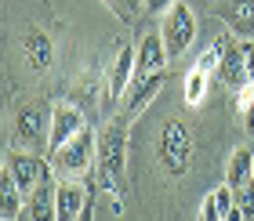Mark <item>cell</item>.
Returning <instances> with one entry per match:
<instances>
[{"label":"cell","instance_id":"cell-1","mask_svg":"<svg viewBox=\"0 0 254 221\" xmlns=\"http://www.w3.org/2000/svg\"><path fill=\"white\" fill-rule=\"evenodd\" d=\"M124 178H127V116L113 120L98 138V189L113 200V211H124Z\"/></svg>","mask_w":254,"mask_h":221},{"label":"cell","instance_id":"cell-2","mask_svg":"<svg viewBox=\"0 0 254 221\" xmlns=\"http://www.w3.org/2000/svg\"><path fill=\"white\" fill-rule=\"evenodd\" d=\"M51 160V170L59 174V178H84V174L95 167V160H98V138L91 127H84L76 138H69L65 145L59 149H51L48 153Z\"/></svg>","mask_w":254,"mask_h":221},{"label":"cell","instance_id":"cell-3","mask_svg":"<svg viewBox=\"0 0 254 221\" xmlns=\"http://www.w3.org/2000/svg\"><path fill=\"white\" fill-rule=\"evenodd\" d=\"M192 131L182 120H167L160 134V164L167 174H186L192 164Z\"/></svg>","mask_w":254,"mask_h":221},{"label":"cell","instance_id":"cell-4","mask_svg":"<svg viewBox=\"0 0 254 221\" xmlns=\"http://www.w3.org/2000/svg\"><path fill=\"white\" fill-rule=\"evenodd\" d=\"M51 109L44 102H29L15 116V145L18 149H44L51 142Z\"/></svg>","mask_w":254,"mask_h":221},{"label":"cell","instance_id":"cell-5","mask_svg":"<svg viewBox=\"0 0 254 221\" xmlns=\"http://www.w3.org/2000/svg\"><path fill=\"white\" fill-rule=\"evenodd\" d=\"M160 33H164V44H167V55L171 58H182L189 48H192V40H196V15H192V7L189 4H171L164 11V22H160Z\"/></svg>","mask_w":254,"mask_h":221},{"label":"cell","instance_id":"cell-6","mask_svg":"<svg viewBox=\"0 0 254 221\" xmlns=\"http://www.w3.org/2000/svg\"><path fill=\"white\" fill-rule=\"evenodd\" d=\"M4 167L15 174L18 189L26 192V196L37 189L48 174H55V170H51V160H44L40 153H29V149H11V153L4 156Z\"/></svg>","mask_w":254,"mask_h":221},{"label":"cell","instance_id":"cell-7","mask_svg":"<svg viewBox=\"0 0 254 221\" xmlns=\"http://www.w3.org/2000/svg\"><path fill=\"white\" fill-rule=\"evenodd\" d=\"M84 127H87V120H84V112H80L76 102H55V109H51V142H48V153H51V149H59V145H65L69 138H76Z\"/></svg>","mask_w":254,"mask_h":221},{"label":"cell","instance_id":"cell-8","mask_svg":"<svg viewBox=\"0 0 254 221\" xmlns=\"http://www.w3.org/2000/svg\"><path fill=\"white\" fill-rule=\"evenodd\" d=\"M171 62L164 33H145L142 44H138V62H134V80H145L153 73H164V65Z\"/></svg>","mask_w":254,"mask_h":221},{"label":"cell","instance_id":"cell-9","mask_svg":"<svg viewBox=\"0 0 254 221\" xmlns=\"http://www.w3.org/2000/svg\"><path fill=\"white\" fill-rule=\"evenodd\" d=\"M91 196L80 178H59V192H55V207H59V221H76L84 214Z\"/></svg>","mask_w":254,"mask_h":221},{"label":"cell","instance_id":"cell-10","mask_svg":"<svg viewBox=\"0 0 254 221\" xmlns=\"http://www.w3.org/2000/svg\"><path fill=\"white\" fill-rule=\"evenodd\" d=\"M134 62H138V51L134 48H120L117 58H113V69H109V91H106V102H120L134 84Z\"/></svg>","mask_w":254,"mask_h":221},{"label":"cell","instance_id":"cell-11","mask_svg":"<svg viewBox=\"0 0 254 221\" xmlns=\"http://www.w3.org/2000/svg\"><path fill=\"white\" fill-rule=\"evenodd\" d=\"M55 192H59V174H48L37 189L26 196V211L33 221H59V207H55Z\"/></svg>","mask_w":254,"mask_h":221},{"label":"cell","instance_id":"cell-12","mask_svg":"<svg viewBox=\"0 0 254 221\" xmlns=\"http://www.w3.org/2000/svg\"><path fill=\"white\" fill-rule=\"evenodd\" d=\"M218 80H222L225 87H233V91L254 87V84H251V73H247L244 44H236V48H229V51H225V62H222V69H218Z\"/></svg>","mask_w":254,"mask_h":221},{"label":"cell","instance_id":"cell-13","mask_svg":"<svg viewBox=\"0 0 254 221\" xmlns=\"http://www.w3.org/2000/svg\"><path fill=\"white\" fill-rule=\"evenodd\" d=\"M160 87H164V73H153V76H145V80H134L131 91H127V98H124L127 116H138V112H142L149 102L160 95Z\"/></svg>","mask_w":254,"mask_h":221},{"label":"cell","instance_id":"cell-14","mask_svg":"<svg viewBox=\"0 0 254 221\" xmlns=\"http://www.w3.org/2000/svg\"><path fill=\"white\" fill-rule=\"evenodd\" d=\"M22 51H26V62H29V69H37V73L51 69L55 44H51V37H48V33H40V29L26 33V40H22Z\"/></svg>","mask_w":254,"mask_h":221},{"label":"cell","instance_id":"cell-15","mask_svg":"<svg viewBox=\"0 0 254 221\" xmlns=\"http://www.w3.org/2000/svg\"><path fill=\"white\" fill-rule=\"evenodd\" d=\"M254 178V149H236L233 156H229V164H225V185L233 192H240L244 185Z\"/></svg>","mask_w":254,"mask_h":221},{"label":"cell","instance_id":"cell-16","mask_svg":"<svg viewBox=\"0 0 254 221\" xmlns=\"http://www.w3.org/2000/svg\"><path fill=\"white\" fill-rule=\"evenodd\" d=\"M0 192H4V207H0V221H18L22 207H26V192L18 189L15 174L7 167H0Z\"/></svg>","mask_w":254,"mask_h":221},{"label":"cell","instance_id":"cell-17","mask_svg":"<svg viewBox=\"0 0 254 221\" xmlns=\"http://www.w3.org/2000/svg\"><path fill=\"white\" fill-rule=\"evenodd\" d=\"M233 203H236V192L222 181L214 192H207V196H203V203H200V221H222L225 211H229Z\"/></svg>","mask_w":254,"mask_h":221},{"label":"cell","instance_id":"cell-18","mask_svg":"<svg viewBox=\"0 0 254 221\" xmlns=\"http://www.w3.org/2000/svg\"><path fill=\"white\" fill-rule=\"evenodd\" d=\"M225 22L233 26L244 40H254V0H236V4H225L222 7Z\"/></svg>","mask_w":254,"mask_h":221},{"label":"cell","instance_id":"cell-19","mask_svg":"<svg viewBox=\"0 0 254 221\" xmlns=\"http://www.w3.org/2000/svg\"><path fill=\"white\" fill-rule=\"evenodd\" d=\"M186 106H203V98H207V91H211V73H207L203 65H192L189 73H186Z\"/></svg>","mask_w":254,"mask_h":221},{"label":"cell","instance_id":"cell-20","mask_svg":"<svg viewBox=\"0 0 254 221\" xmlns=\"http://www.w3.org/2000/svg\"><path fill=\"white\" fill-rule=\"evenodd\" d=\"M236 207L244 211V218H247V221H254V178H251L244 189L236 192Z\"/></svg>","mask_w":254,"mask_h":221},{"label":"cell","instance_id":"cell-21","mask_svg":"<svg viewBox=\"0 0 254 221\" xmlns=\"http://www.w3.org/2000/svg\"><path fill=\"white\" fill-rule=\"evenodd\" d=\"M236 112L244 116V134H247V138H254V98L247 102V106H240Z\"/></svg>","mask_w":254,"mask_h":221},{"label":"cell","instance_id":"cell-22","mask_svg":"<svg viewBox=\"0 0 254 221\" xmlns=\"http://www.w3.org/2000/svg\"><path fill=\"white\" fill-rule=\"evenodd\" d=\"M142 4H145L149 11H167L171 4H178V0H142Z\"/></svg>","mask_w":254,"mask_h":221},{"label":"cell","instance_id":"cell-23","mask_svg":"<svg viewBox=\"0 0 254 221\" xmlns=\"http://www.w3.org/2000/svg\"><path fill=\"white\" fill-rule=\"evenodd\" d=\"M222 221H247V218H244V211H240V207L233 203V207L225 211V218H222Z\"/></svg>","mask_w":254,"mask_h":221},{"label":"cell","instance_id":"cell-24","mask_svg":"<svg viewBox=\"0 0 254 221\" xmlns=\"http://www.w3.org/2000/svg\"><path fill=\"white\" fill-rule=\"evenodd\" d=\"M76 221H95V203H87V207H84V214H80Z\"/></svg>","mask_w":254,"mask_h":221}]
</instances>
